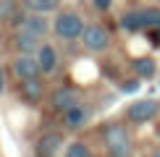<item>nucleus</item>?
Masks as SVG:
<instances>
[{
  "mask_svg": "<svg viewBox=\"0 0 160 157\" xmlns=\"http://www.w3.org/2000/svg\"><path fill=\"white\" fill-rule=\"evenodd\" d=\"M102 144L108 149L110 157H131V131L123 126V123H110V126L102 128Z\"/></svg>",
  "mask_w": 160,
  "mask_h": 157,
  "instance_id": "f257e3e1",
  "label": "nucleus"
},
{
  "mask_svg": "<svg viewBox=\"0 0 160 157\" xmlns=\"http://www.w3.org/2000/svg\"><path fill=\"white\" fill-rule=\"evenodd\" d=\"M123 31H144V29H160V8H134L121 16Z\"/></svg>",
  "mask_w": 160,
  "mask_h": 157,
  "instance_id": "f03ea898",
  "label": "nucleus"
},
{
  "mask_svg": "<svg viewBox=\"0 0 160 157\" xmlns=\"http://www.w3.org/2000/svg\"><path fill=\"white\" fill-rule=\"evenodd\" d=\"M84 18L79 16L74 11H63L55 16V21H52V31H55L58 39H76L84 34Z\"/></svg>",
  "mask_w": 160,
  "mask_h": 157,
  "instance_id": "7ed1b4c3",
  "label": "nucleus"
},
{
  "mask_svg": "<svg viewBox=\"0 0 160 157\" xmlns=\"http://www.w3.org/2000/svg\"><path fill=\"white\" fill-rule=\"evenodd\" d=\"M11 68H13V76H16L18 81L39 78V74H42L37 55H16V60H13V65H11Z\"/></svg>",
  "mask_w": 160,
  "mask_h": 157,
  "instance_id": "20e7f679",
  "label": "nucleus"
},
{
  "mask_svg": "<svg viewBox=\"0 0 160 157\" xmlns=\"http://www.w3.org/2000/svg\"><path fill=\"white\" fill-rule=\"evenodd\" d=\"M82 39H84V47L92 50V52H102L110 45V34L105 31V26H100V24H89L84 29Z\"/></svg>",
  "mask_w": 160,
  "mask_h": 157,
  "instance_id": "39448f33",
  "label": "nucleus"
},
{
  "mask_svg": "<svg viewBox=\"0 0 160 157\" xmlns=\"http://www.w3.org/2000/svg\"><path fill=\"white\" fill-rule=\"evenodd\" d=\"M158 110H160L158 100H139L134 105H129L126 118H129L131 123H144V121H152V118L158 115Z\"/></svg>",
  "mask_w": 160,
  "mask_h": 157,
  "instance_id": "423d86ee",
  "label": "nucleus"
},
{
  "mask_svg": "<svg viewBox=\"0 0 160 157\" xmlns=\"http://www.w3.org/2000/svg\"><path fill=\"white\" fill-rule=\"evenodd\" d=\"M11 45H13V50H16L18 55H32V50L42 47V39L37 34H32V31H26V29H13Z\"/></svg>",
  "mask_w": 160,
  "mask_h": 157,
  "instance_id": "0eeeda50",
  "label": "nucleus"
},
{
  "mask_svg": "<svg viewBox=\"0 0 160 157\" xmlns=\"http://www.w3.org/2000/svg\"><path fill=\"white\" fill-rule=\"evenodd\" d=\"M50 102H52V107L58 110V113H68L71 107H76V105H82L79 102V92L76 89H71V87H61V89H55L52 92V97H50Z\"/></svg>",
  "mask_w": 160,
  "mask_h": 157,
  "instance_id": "6e6552de",
  "label": "nucleus"
},
{
  "mask_svg": "<svg viewBox=\"0 0 160 157\" xmlns=\"http://www.w3.org/2000/svg\"><path fill=\"white\" fill-rule=\"evenodd\" d=\"M16 29H26L32 31V34H37L39 39H42L45 34H48V21H45V16H37V13H26V16H18L16 21Z\"/></svg>",
  "mask_w": 160,
  "mask_h": 157,
  "instance_id": "1a4fd4ad",
  "label": "nucleus"
},
{
  "mask_svg": "<svg viewBox=\"0 0 160 157\" xmlns=\"http://www.w3.org/2000/svg\"><path fill=\"white\" fill-rule=\"evenodd\" d=\"M61 147H63V136L58 131L42 134V139L37 141V157H55Z\"/></svg>",
  "mask_w": 160,
  "mask_h": 157,
  "instance_id": "9d476101",
  "label": "nucleus"
},
{
  "mask_svg": "<svg viewBox=\"0 0 160 157\" xmlns=\"http://www.w3.org/2000/svg\"><path fill=\"white\" fill-rule=\"evenodd\" d=\"M89 118H92V107H87V105H76V107H71L68 113L63 115V121H66V126L79 128V126H84V123H89Z\"/></svg>",
  "mask_w": 160,
  "mask_h": 157,
  "instance_id": "9b49d317",
  "label": "nucleus"
},
{
  "mask_svg": "<svg viewBox=\"0 0 160 157\" xmlns=\"http://www.w3.org/2000/svg\"><path fill=\"white\" fill-rule=\"evenodd\" d=\"M37 60H39L42 74H52V68H55V63H58L55 47H52V45H42V47L37 50Z\"/></svg>",
  "mask_w": 160,
  "mask_h": 157,
  "instance_id": "f8f14e48",
  "label": "nucleus"
},
{
  "mask_svg": "<svg viewBox=\"0 0 160 157\" xmlns=\"http://www.w3.org/2000/svg\"><path fill=\"white\" fill-rule=\"evenodd\" d=\"M42 92H45V84L39 81V78L21 81V97L26 102H39V100H42Z\"/></svg>",
  "mask_w": 160,
  "mask_h": 157,
  "instance_id": "ddd939ff",
  "label": "nucleus"
},
{
  "mask_svg": "<svg viewBox=\"0 0 160 157\" xmlns=\"http://www.w3.org/2000/svg\"><path fill=\"white\" fill-rule=\"evenodd\" d=\"M58 3H61V0H24V8H26V13L45 16V13L58 11Z\"/></svg>",
  "mask_w": 160,
  "mask_h": 157,
  "instance_id": "4468645a",
  "label": "nucleus"
},
{
  "mask_svg": "<svg viewBox=\"0 0 160 157\" xmlns=\"http://www.w3.org/2000/svg\"><path fill=\"white\" fill-rule=\"evenodd\" d=\"M155 60L152 58H137L134 60V71H137V76L139 78H150V76H155Z\"/></svg>",
  "mask_w": 160,
  "mask_h": 157,
  "instance_id": "2eb2a0df",
  "label": "nucleus"
},
{
  "mask_svg": "<svg viewBox=\"0 0 160 157\" xmlns=\"http://www.w3.org/2000/svg\"><path fill=\"white\" fill-rule=\"evenodd\" d=\"M66 157H95V155H92V149L87 147V144L74 141V144H68V147H66Z\"/></svg>",
  "mask_w": 160,
  "mask_h": 157,
  "instance_id": "dca6fc26",
  "label": "nucleus"
},
{
  "mask_svg": "<svg viewBox=\"0 0 160 157\" xmlns=\"http://www.w3.org/2000/svg\"><path fill=\"white\" fill-rule=\"evenodd\" d=\"M126 94H134V92L139 89V78H129V81H123V87H121Z\"/></svg>",
  "mask_w": 160,
  "mask_h": 157,
  "instance_id": "f3484780",
  "label": "nucleus"
},
{
  "mask_svg": "<svg viewBox=\"0 0 160 157\" xmlns=\"http://www.w3.org/2000/svg\"><path fill=\"white\" fill-rule=\"evenodd\" d=\"M13 13V3L11 0H3V3H0V16H11Z\"/></svg>",
  "mask_w": 160,
  "mask_h": 157,
  "instance_id": "a211bd4d",
  "label": "nucleus"
},
{
  "mask_svg": "<svg viewBox=\"0 0 160 157\" xmlns=\"http://www.w3.org/2000/svg\"><path fill=\"white\" fill-rule=\"evenodd\" d=\"M92 3H95V8H97V11H108L113 0H92Z\"/></svg>",
  "mask_w": 160,
  "mask_h": 157,
  "instance_id": "6ab92c4d",
  "label": "nucleus"
},
{
  "mask_svg": "<svg viewBox=\"0 0 160 157\" xmlns=\"http://www.w3.org/2000/svg\"><path fill=\"white\" fill-rule=\"evenodd\" d=\"M3 87H5V81H3V68H0V94H3Z\"/></svg>",
  "mask_w": 160,
  "mask_h": 157,
  "instance_id": "aec40b11",
  "label": "nucleus"
},
{
  "mask_svg": "<svg viewBox=\"0 0 160 157\" xmlns=\"http://www.w3.org/2000/svg\"><path fill=\"white\" fill-rule=\"evenodd\" d=\"M150 157H160V147H158V149H152V155H150Z\"/></svg>",
  "mask_w": 160,
  "mask_h": 157,
  "instance_id": "412c9836",
  "label": "nucleus"
},
{
  "mask_svg": "<svg viewBox=\"0 0 160 157\" xmlns=\"http://www.w3.org/2000/svg\"><path fill=\"white\" fill-rule=\"evenodd\" d=\"M158 42H160V29H158Z\"/></svg>",
  "mask_w": 160,
  "mask_h": 157,
  "instance_id": "4be33fe9",
  "label": "nucleus"
}]
</instances>
